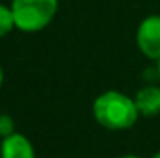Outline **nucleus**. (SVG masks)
<instances>
[{
	"label": "nucleus",
	"mask_w": 160,
	"mask_h": 158,
	"mask_svg": "<svg viewBox=\"0 0 160 158\" xmlns=\"http://www.w3.org/2000/svg\"><path fill=\"white\" fill-rule=\"evenodd\" d=\"M121 158H140V156H134V155H127V156H121Z\"/></svg>",
	"instance_id": "9"
},
{
	"label": "nucleus",
	"mask_w": 160,
	"mask_h": 158,
	"mask_svg": "<svg viewBox=\"0 0 160 158\" xmlns=\"http://www.w3.org/2000/svg\"><path fill=\"white\" fill-rule=\"evenodd\" d=\"M134 102H136L138 112L142 116H145V117L160 114V87L149 86V87L140 89L136 99H134Z\"/></svg>",
	"instance_id": "5"
},
{
	"label": "nucleus",
	"mask_w": 160,
	"mask_h": 158,
	"mask_svg": "<svg viewBox=\"0 0 160 158\" xmlns=\"http://www.w3.org/2000/svg\"><path fill=\"white\" fill-rule=\"evenodd\" d=\"M138 108L134 99L119 91H106L99 95L93 102V116L99 125L108 130L130 128L138 121Z\"/></svg>",
	"instance_id": "1"
},
{
	"label": "nucleus",
	"mask_w": 160,
	"mask_h": 158,
	"mask_svg": "<svg viewBox=\"0 0 160 158\" xmlns=\"http://www.w3.org/2000/svg\"><path fill=\"white\" fill-rule=\"evenodd\" d=\"M2 82H4V73H2V67H0V86H2Z\"/></svg>",
	"instance_id": "8"
},
{
	"label": "nucleus",
	"mask_w": 160,
	"mask_h": 158,
	"mask_svg": "<svg viewBox=\"0 0 160 158\" xmlns=\"http://www.w3.org/2000/svg\"><path fill=\"white\" fill-rule=\"evenodd\" d=\"M15 26L22 32H39L50 24L58 11V0H13Z\"/></svg>",
	"instance_id": "2"
},
{
	"label": "nucleus",
	"mask_w": 160,
	"mask_h": 158,
	"mask_svg": "<svg viewBox=\"0 0 160 158\" xmlns=\"http://www.w3.org/2000/svg\"><path fill=\"white\" fill-rule=\"evenodd\" d=\"M15 26V17H13V11L11 7H6L0 4V37L8 36Z\"/></svg>",
	"instance_id": "6"
},
{
	"label": "nucleus",
	"mask_w": 160,
	"mask_h": 158,
	"mask_svg": "<svg viewBox=\"0 0 160 158\" xmlns=\"http://www.w3.org/2000/svg\"><path fill=\"white\" fill-rule=\"evenodd\" d=\"M158 77H160V60H158Z\"/></svg>",
	"instance_id": "11"
},
{
	"label": "nucleus",
	"mask_w": 160,
	"mask_h": 158,
	"mask_svg": "<svg viewBox=\"0 0 160 158\" xmlns=\"http://www.w3.org/2000/svg\"><path fill=\"white\" fill-rule=\"evenodd\" d=\"M153 158H160V153H157V155H155V156H153Z\"/></svg>",
	"instance_id": "10"
},
{
	"label": "nucleus",
	"mask_w": 160,
	"mask_h": 158,
	"mask_svg": "<svg viewBox=\"0 0 160 158\" xmlns=\"http://www.w3.org/2000/svg\"><path fill=\"white\" fill-rule=\"evenodd\" d=\"M15 134V123L9 116H0V138H8Z\"/></svg>",
	"instance_id": "7"
},
{
	"label": "nucleus",
	"mask_w": 160,
	"mask_h": 158,
	"mask_svg": "<svg viewBox=\"0 0 160 158\" xmlns=\"http://www.w3.org/2000/svg\"><path fill=\"white\" fill-rule=\"evenodd\" d=\"M0 158H36V151L26 136L11 134L8 138H2Z\"/></svg>",
	"instance_id": "4"
},
{
	"label": "nucleus",
	"mask_w": 160,
	"mask_h": 158,
	"mask_svg": "<svg viewBox=\"0 0 160 158\" xmlns=\"http://www.w3.org/2000/svg\"><path fill=\"white\" fill-rule=\"evenodd\" d=\"M138 48L151 60H160V15H149L136 32Z\"/></svg>",
	"instance_id": "3"
}]
</instances>
